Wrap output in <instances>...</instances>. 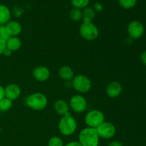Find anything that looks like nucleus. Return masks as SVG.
Returning a JSON list of instances; mask_svg holds the SVG:
<instances>
[{"instance_id":"f257e3e1","label":"nucleus","mask_w":146,"mask_h":146,"mask_svg":"<svg viewBox=\"0 0 146 146\" xmlns=\"http://www.w3.org/2000/svg\"><path fill=\"white\" fill-rule=\"evenodd\" d=\"M100 138L96 128L86 127L78 134V143L82 146H98Z\"/></svg>"},{"instance_id":"f03ea898","label":"nucleus","mask_w":146,"mask_h":146,"mask_svg":"<svg viewBox=\"0 0 146 146\" xmlns=\"http://www.w3.org/2000/svg\"><path fill=\"white\" fill-rule=\"evenodd\" d=\"M58 129L60 133L64 136H70L76 132L77 129V122L75 118L68 113L61 116L58 121Z\"/></svg>"},{"instance_id":"7ed1b4c3","label":"nucleus","mask_w":146,"mask_h":146,"mask_svg":"<svg viewBox=\"0 0 146 146\" xmlns=\"http://www.w3.org/2000/svg\"><path fill=\"white\" fill-rule=\"evenodd\" d=\"M26 104L33 111H43L48 105V98L46 96L42 93H33L27 98Z\"/></svg>"},{"instance_id":"20e7f679","label":"nucleus","mask_w":146,"mask_h":146,"mask_svg":"<svg viewBox=\"0 0 146 146\" xmlns=\"http://www.w3.org/2000/svg\"><path fill=\"white\" fill-rule=\"evenodd\" d=\"M71 86L73 88L80 94H86L91 89L92 84L88 76L83 74L74 76L71 81Z\"/></svg>"},{"instance_id":"39448f33","label":"nucleus","mask_w":146,"mask_h":146,"mask_svg":"<svg viewBox=\"0 0 146 146\" xmlns=\"http://www.w3.org/2000/svg\"><path fill=\"white\" fill-rule=\"evenodd\" d=\"M80 35L86 41H94L99 36L98 29L93 22H83L79 28Z\"/></svg>"},{"instance_id":"423d86ee","label":"nucleus","mask_w":146,"mask_h":146,"mask_svg":"<svg viewBox=\"0 0 146 146\" xmlns=\"http://www.w3.org/2000/svg\"><path fill=\"white\" fill-rule=\"evenodd\" d=\"M84 121L87 127L96 128L105 121V115L99 110H91L86 114Z\"/></svg>"},{"instance_id":"0eeeda50","label":"nucleus","mask_w":146,"mask_h":146,"mask_svg":"<svg viewBox=\"0 0 146 146\" xmlns=\"http://www.w3.org/2000/svg\"><path fill=\"white\" fill-rule=\"evenodd\" d=\"M68 104L70 109L76 113H82L85 112L88 106L86 99L81 94H76L71 97Z\"/></svg>"},{"instance_id":"6e6552de","label":"nucleus","mask_w":146,"mask_h":146,"mask_svg":"<svg viewBox=\"0 0 146 146\" xmlns=\"http://www.w3.org/2000/svg\"><path fill=\"white\" fill-rule=\"evenodd\" d=\"M96 129L99 138L105 140L113 138L116 133V128L115 125L112 123L108 121H104Z\"/></svg>"},{"instance_id":"1a4fd4ad","label":"nucleus","mask_w":146,"mask_h":146,"mask_svg":"<svg viewBox=\"0 0 146 146\" xmlns=\"http://www.w3.org/2000/svg\"><path fill=\"white\" fill-rule=\"evenodd\" d=\"M144 26L141 21H132L128 24L127 27V32H128V36L131 39H138L141 38L144 34Z\"/></svg>"},{"instance_id":"9d476101","label":"nucleus","mask_w":146,"mask_h":146,"mask_svg":"<svg viewBox=\"0 0 146 146\" xmlns=\"http://www.w3.org/2000/svg\"><path fill=\"white\" fill-rule=\"evenodd\" d=\"M32 75L36 81L38 82H45L49 79L51 73L50 70L45 66H38L34 68Z\"/></svg>"},{"instance_id":"9b49d317","label":"nucleus","mask_w":146,"mask_h":146,"mask_svg":"<svg viewBox=\"0 0 146 146\" xmlns=\"http://www.w3.org/2000/svg\"><path fill=\"white\" fill-rule=\"evenodd\" d=\"M5 98L11 101L17 100L21 94V89L18 84H10L4 88Z\"/></svg>"},{"instance_id":"f8f14e48","label":"nucleus","mask_w":146,"mask_h":146,"mask_svg":"<svg viewBox=\"0 0 146 146\" xmlns=\"http://www.w3.org/2000/svg\"><path fill=\"white\" fill-rule=\"evenodd\" d=\"M123 91L122 85L118 81H112L107 86L106 93L107 96L111 98H118Z\"/></svg>"},{"instance_id":"ddd939ff","label":"nucleus","mask_w":146,"mask_h":146,"mask_svg":"<svg viewBox=\"0 0 146 146\" xmlns=\"http://www.w3.org/2000/svg\"><path fill=\"white\" fill-rule=\"evenodd\" d=\"M54 110L56 112L61 116L66 115L69 113L70 107L69 104L66 100L58 99L55 102L54 106Z\"/></svg>"},{"instance_id":"4468645a","label":"nucleus","mask_w":146,"mask_h":146,"mask_svg":"<svg viewBox=\"0 0 146 146\" xmlns=\"http://www.w3.org/2000/svg\"><path fill=\"white\" fill-rule=\"evenodd\" d=\"M58 76L61 79L65 81H71L74 77V70L69 66L64 65L59 68L58 71Z\"/></svg>"},{"instance_id":"2eb2a0df","label":"nucleus","mask_w":146,"mask_h":146,"mask_svg":"<svg viewBox=\"0 0 146 146\" xmlns=\"http://www.w3.org/2000/svg\"><path fill=\"white\" fill-rule=\"evenodd\" d=\"M11 36H18L22 31V26L19 21L10 20L6 24Z\"/></svg>"},{"instance_id":"dca6fc26","label":"nucleus","mask_w":146,"mask_h":146,"mask_svg":"<svg viewBox=\"0 0 146 146\" xmlns=\"http://www.w3.org/2000/svg\"><path fill=\"white\" fill-rule=\"evenodd\" d=\"M7 48L11 50L12 52L18 51L22 45L21 39L18 36H11L8 40L6 41Z\"/></svg>"},{"instance_id":"f3484780","label":"nucleus","mask_w":146,"mask_h":146,"mask_svg":"<svg viewBox=\"0 0 146 146\" xmlns=\"http://www.w3.org/2000/svg\"><path fill=\"white\" fill-rule=\"evenodd\" d=\"M11 14L9 9L4 4H0V24H6L11 20Z\"/></svg>"},{"instance_id":"a211bd4d","label":"nucleus","mask_w":146,"mask_h":146,"mask_svg":"<svg viewBox=\"0 0 146 146\" xmlns=\"http://www.w3.org/2000/svg\"><path fill=\"white\" fill-rule=\"evenodd\" d=\"M96 16V11L91 7H87L82 11L83 22H92Z\"/></svg>"},{"instance_id":"6ab92c4d","label":"nucleus","mask_w":146,"mask_h":146,"mask_svg":"<svg viewBox=\"0 0 146 146\" xmlns=\"http://www.w3.org/2000/svg\"><path fill=\"white\" fill-rule=\"evenodd\" d=\"M13 105V101L5 98L0 100V113H4L9 111Z\"/></svg>"},{"instance_id":"aec40b11","label":"nucleus","mask_w":146,"mask_h":146,"mask_svg":"<svg viewBox=\"0 0 146 146\" xmlns=\"http://www.w3.org/2000/svg\"><path fill=\"white\" fill-rule=\"evenodd\" d=\"M69 17L72 21H79L80 20H82V11L79 9L74 8L70 11Z\"/></svg>"},{"instance_id":"412c9836","label":"nucleus","mask_w":146,"mask_h":146,"mask_svg":"<svg viewBox=\"0 0 146 146\" xmlns=\"http://www.w3.org/2000/svg\"><path fill=\"white\" fill-rule=\"evenodd\" d=\"M90 0H71V4L74 8L84 9V8L88 7Z\"/></svg>"},{"instance_id":"4be33fe9","label":"nucleus","mask_w":146,"mask_h":146,"mask_svg":"<svg viewBox=\"0 0 146 146\" xmlns=\"http://www.w3.org/2000/svg\"><path fill=\"white\" fill-rule=\"evenodd\" d=\"M118 2L122 8L129 9L136 5L137 0H118Z\"/></svg>"},{"instance_id":"5701e85b","label":"nucleus","mask_w":146,"mask_h":146,"mask_svg":"<svg viewBox=\"0 0 146 146\" xmlns=\"http://www.w3.org/2000/svg\"><path fill=\"white\" fill-rule=\"evenodd\" d=\"M11 37L6 24H0V39L7 41Z\"/></svg>"},{"instance_id":"b1692460","label":"nucleus","mask_w":146,"mask_h":146,"mask_svg":"<svg viewBox=\"0 0 146 146\" xmlns=\"http://www.w3.org/2000/svg\"><path fill=\"white\" fill-rule=\"evenodd\" d=\"M48 146H64V141L58 136H53L48 140Z\"/></svg>"},{"instance_id":"393cba45","label":"nucleus","mask_w":146,"mask_h":146,"mask_svg":"<svg viewBox=\"0 0 146 146\" xmlns=\"http://www.w3.org/2000/svg\"><path fill=\"white\" fill-rule=\"evenodd\" d=\"M7 48V45H6V41L4 40L0 39V56L3 55L4 51L5 48Z\"/></svg>"},{"instance_id":"a878e982","label":"nucleus","mask_w":146,"mask_h":146,"mask_svg":"<svg viewBox=\"0 0 146 146\" xmlns=\"http://www.w3.org/2000/svg\"><path fill=\"white\" fill-rule=\"evenodd\" d=\"M95 11H98V12H101L103 10V5L100 2H96L94 5V8Z\"/></svg>"},{"instance_id":"bb28decb","label":"nucleus","mask_w":146,"mask_h":146,"mask_svg":"<svg viewBox=\"0 0 146 146\" xmlns=\"http://www.w3.org/2000/svg\"><path fill=\"white\" fill-rule=\"evenodd\" d=\"M108 146H123V143L118 141H113L108 143Z\"/></svg>"},{"instance_id":"cd10ccee","label":"nucleus","mask_w":146,"mask_h":146,"mask_svg":"<svg viewBox=\"0 0 146 146\" xmlns=\"http://www.w3.org/2000/svg\"><path fill=\"white\" fill-rule=\"evenodd\" d=\"M12 53L13 52L11 51V50L9 49L8 48H6L5 50L4 51V53H3V55L6 57H9L12 54Z\"/></svg>"},{"instance_id":"c85d7f7f","label":"nucleus","mask_w":146,"mask_h":146,"mask_svg":"<svg viewBox=\"0 0 146 146\" xmlns=\"http://www.w3.org/2000/svg\"><path fill=\"white\" fill-rule=\"evenodd\" d=\"M64 146H82V145L78 143V141H71V142L68 143L66 145H65Z\"/></svg>"},{"instance_id":"c756f323","label":"nucleus","mask_w":146,"mask_h":146,"mask_svg":"<svg viewBox=\"0 0 146 146\" xmlns=\"http://www.w3.org/2000/svg\"><path fill=\"white\" fill-rule=\"evenodd\" d=\"M141 61L143 62V64L146 66V51H143V52L141 54Z\"/></svg>"},{"instance_id":"7c9ffc66","label":"nucleus","mask_w":146,"mask_h":146,"mask_svg":"<svg viewBox=\"0 0 146 146\" xmlns=\"http://www.w3.org/2000/svg\"><path fill=\"white\" fill-rule=\"evenodd\" d=\"M5 97V94H4V88L2 86L0 85V100L4 98Z\"/></svg>"},{"instance_id":"2f4dec72","label":"nucleus","mask_w":146,"mask_h":146,"mask_svg":"<svg viewBox=\"0 0 146 146\" xmlns=\"http://www.w3.org/2000/svg\"><path fill=\"white\" fill-rule=\"evenodd\" d=\"M1 128H0V134H1Z\"/></svg>"}]
</instances>
